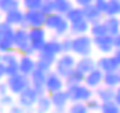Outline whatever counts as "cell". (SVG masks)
<instances>
[{
    "label": "cell",
    "mask_w": 120,
    "mask_h": 113,
    "mask_svg": "<svg viewBox=\"0 0 120 113\" xmlns=\"http://www.w3.org/2000/svg\"><path fill=\"white\" fill-rule=\"evenodd\" d=\"M18 66H19V72L23 75H31L32 70L37 68V59H34L29 55H21L19 60H18Z\"/></svg>",
    "instance_id": "obj_6"
},
{
    "label": "cell",
    "mask_w": 120,
    "mask_h": 113,
    "mask_svg": "<svg viewBox=\"0 0 120 113\" xmlns=\"http://www.w3.org/2000/svg\"><path fill=\"white\" fill-rule=\"evenodd\" d=\"M0 113H2V112H0Z\"/></svg>",
    "instance_id": "obj_20"
},
{
    "label": "cell",
    "mask_w": 120,
    "mask_h": 113,
    "mask_svg": "<svg viewBox=\"0 0 120 113\" xmlns=\"http://www.w3.org/2000/svg\"><path fill=\"white\" fill-rule=\"evenodd\" d=\"M0 112H2V106H0Z\"/></svg>",
    "instance_id": "obj_18"
},
{
    "label": "cell",
    "mask_w": 120,
    "mask_h": 113,
    "mask_svg": "<svg viewBox=\"0 0 120 113\" xmlns=\"http://www.w3.org/2000/svg\"><path fill=\"white\" fill-rule=\"evenodd\" d=\"M21 8V0H0V12L6 13L9 10Z\"/></svg>",
    "instance_id": "obj_10"
},
{
    "label": "cell",
    "mask_w": 120,
    "mask_h": 113,
    "mask_svg": "<svg viewBox=\"0 0 120 113\" xmlns=\"http://www.w3.org/2000/svg\"><path fill=\"white\" fill-rule=\"evenodd\" d=\"M82 109H83V107H82L81 104H73V106L69 109V113H83Z\"/></svg>",
    "instance_id": "obj_16"
},
{
    "label": "cell",
    "mask_w": 120,
    "mask_h": 113,
    "mask_svg": "<svg viewBox=\"0 0 120 113\" xmlns=\"http://www.w3.org/2000/svg\"><path fill=\"white\" fill-rule=\"evenodd\" d=\"M9 113H32V110L29 107H25V106L22 104H12L9 107Z\"/></svg>",
    "instance_id": "obj_13"
},
{
    "label": "cell",
    "mask_w": 120,
    "mask_h": 113,
    "mask_svg": "<svg viewBox=\"0 0 120 113\" xmlns=\"http://www.w3.org/2000/svg\"><path fill=\"white\" fill-rule=\"evenodd\" d=\"M0 38H2V34H0Z\"/></svg>",
    "instance_id": "obj_19"
},
{
    "label": "cell",
    "mask_w": 120,
    "mask_h": 113,
    "mask_svg": "<svg viewBox=\"0 0 120 113\" xmlns=\"http://www.w3.org/2000/svg\"><path fill=\"white\" fill-rule=\"evenodd\" d=\"M45 22V13L41 9H31L25 10V16H23V23L21 27L23 28H35V27H44Z\"/></svg>",
    "instance_id": "obj_2"
},
{
    "label": "cell",
    "mask_w": 120,
    "mask_h": 113,
    "mask_svg": "<svg viewBox=\"0 0 120 113\" xmlns=\"http://www.w3.org/2000/svg\"><path fill=\"white\" fill-rule=\"evenodd\" d=\"M44 88H45V93H49V94L60 91L63 88V78L57 72H51L50 70V72H47Z\"/></svg>",
    "instance_id": "obj_5"
},
{
    "label": "cell",
    "mask_w": 120,
    "mask_h": 113,
    "mask_svg": "<svg viewBox=\"0 0 120 113\" xmlns=\"http://www.w3.org/2000/svg\"><path fill=\"white\" fill-rule=\"evenodd\" d=\"M38 97H40V93L35 90L32 85H29L22 93L18 94V103L22 104V106H25V107L32 109L34 106H35V103H37Z\"/></svg>",
    "instance_id": "obj_4"
},
{
    "label": "cell",
    "mask_w": 120,
    "mask_h": 113,
    "mask_svg": "<svg viewBox=\"0 0 120 113\" xmlns=\"http://www.w3.org/2000/svg\"><path fill=\"white\" fill-rule=\"evenodd\" d=\"M51 107H53L51 100H50L49 96H45V94H41L37 100V103H35V106H34L35 113H49Z\"/></svg>",
    "instance_id": "obj_8"
},
{
    "label": "cell",
    "mask_w": 120,
    "mask_h": 113,
    "mask_svg": "<svg viewBox=\"0 0 120 113\" xmlns=\"http://www.w3.org/2000/svg\"><path fill=\"white\" fill-rule=\"evenodd\" d=\"M12 104H15V98H13V94L12 93L0 96V106H8V107H10Z\"/></svg>",
    "instance_id": "obj_14"
},
{
    "label": "cell",
    "mask_w": 120,
    "mask_h": 113,
    "mask_svg": "<svg viewBox=\"0 0 120 113\" xmlns=\"http://www.w3.org/2000/svg\"><path fill=\"white\" fill-rule=\"evenodd\" d=\"M4 76H6V74H4V65L0 62V81H3Z\"/></svg>",
    "instance_id": "obj_17"
},
{
    "label": "cell",
    "mask_w": 120,
    "mask_h": 113,
    "mask_svg": "<svg viewBox=\"0 0 120 113\" xmlns=\"http://www.w3.org/2000/svg\"><path fill=\"white\" fill-rule=\"evenodd\" d=\"M28 35H29V43H31L32 49L35 53H38L45 44V28L44 27H35V28H29L28 29Z\"/></svg>",
    "instance_id": "obj_3"
},
{
    "label": "cell",
    "mask_w": 120,
    "mask_h": 113,
    "mask_svg": "<svg viewBox=\"0 0 120 113\" xmlns=\"http://www.w3.org/2000/svg\"><path fill=\"white\" fill-rule=\"evenodd\" d=\"M44 0H21V4L23 6L25 10H31V9H41Z\"/></svg>",
    "instance_id": "obj_12"
},
{
    "label": "cell",
    "mask_w": 120,
    "mask_h": 113,
    "mask_svg": "<svg viewBox=\"0 0 120 113\" xmlns=\"http://www.w3.org/2000/svg\"><path fill=\"white\" fill-rule=\"evenodd\" d=\"M23 16H25V10H22L21 8H18V9L6 12V13H4V21L9 22L13 28H16V27H21L23 23Z\"/></svg>",
    "instance_id": "obj_7"
},
{
    "label": "cell",
    "mask_w": 120,
    "mask_h": 113,
    "mask_svg": "<svg viewBox=\"0 0 120 113\" xmlns=\"http://www.w3.org/2000/svg\"><path fill=\"white\" fill-rule=\"evenodd\" d=\"M6 82L9 85V93H12L13 96H18L19 93H22L26 87L31 85V81H29V76L28 75H23L21 72H18L15 75H10V76H6Z\"/></svg>",
    "instance_id": "obj_1"
},
{
    "label": "cell",
    "mask_w": 120,
    "mask_h": 113,
    "mask_svg": "<svg viewBox=\"0 0 120 113\" xmlns=\"http://www.w3.org/2000/svg\"><path fill=\"white\" fill-rule=\"evenodd\" d=\"M50 100H51V104L54 106V107L57 109V107H60V109H63L64 106H66V103H68V100H69V97H68V93L66 91H56V93H53V94H50Z\"/></svg>",
    "instance_id": "obj_9"
},
{
    "label": "cell",
    "mask_w": 120,
    "mask_h": 113,
    "mask_svg": "<svg viewBox=\"0 0 120 113\" xmlns=\"http://www.w3.org/2000/svg\"><path fill=\"white\" fill-rule=\"evenodd\" d=\"M70 8V2L69 0H54V10L57 13H66Z\"/></svg>",
    "instance_id": "obj_11"
},
{
    "label": "cell",
    "mask_w": 120,
    "mask_h": 113,
    "mask_svg": "<svg viewBox=\"0 0 120 113\" xmlns=\"http://www.w3.org/2000/svg\"><path fill=\"white\" fill-rule=\"evenodd\" d=\"M9 93V85L6 81H0V96H4V94Z\"/></svg>",
    "instance_id": "obj_15"
}]
</instances>
